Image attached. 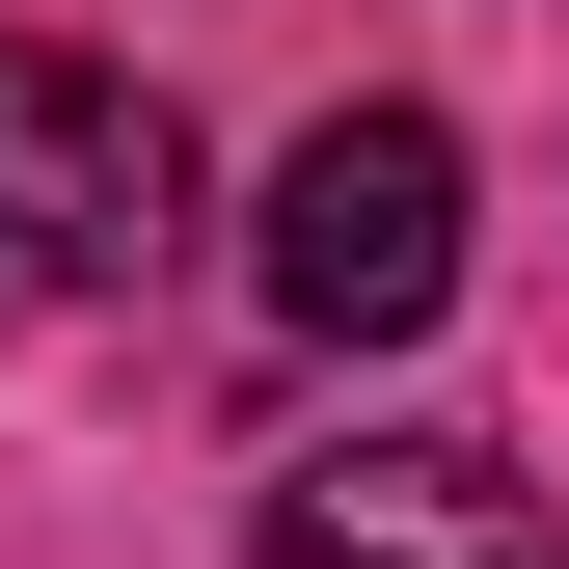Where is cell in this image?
Returning <instances> with one entry per match:
<instances>
[{
    "label": "cell",
    "mask_w": 569,
    "mask_h": 569,
    "mask_svg": "<svg viewBox=\"0 0 569 569\" xmlns=\"http://www.w3.org/2000/svg\"><path fill=\"white\" fill-rule=\"evenodd\" d=\"M190 218V136L163 82H109V54H54V28H0V326H82L136 299Z\"/></svg>",
    "instance_id": "1"
},
{
    "label": "cell",
    "mask_w": 569,
    "mask_h": 569,
    "mask_svg": "<svg viewBox=\"0 0 569 569\" xmlns=\"http://www.w3.org/2000/svg\"><path fill=\"white\" fill-rule=\"evenodd\" d=\"M435 299H461V136L435 109H326L299 163H271V326L407 352Z\"/></svg>",
    "instance_id": "2"
},
{
    "label": "cell",
    "mask_w": 569,
    "mask_h": 569,
    "mask_svg": "<svg viewBox=\"0 0 569 569\" xmlns=\"http://www.w3.org/2000/svg\"><path fill=\"white\" fill-rule=\"evenodd\" d=\"M244 569H569V516L488 435H352V461H299L271 488V542Z\"/></svg>",
    "instance_id": "3"
}]
</instances>
